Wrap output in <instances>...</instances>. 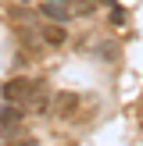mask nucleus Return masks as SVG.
<instances>
[{
    "mask_svg": "<svg viewBox=\"0 0 143 146\" xmlns=\"http://www.w3.org/2000/svg\"><path fill=\"white\" fill-rule=\"evenodd\" d=\"M39 89H43V82H36V78H11V82L4 86V100L25 104V100H32Z\"/></svg>",
    "mask_w": 143,
    "mask_h": 146,
    "instance_id": "obj_1",
    "label": "nucleus"
},
{
    "mask_svg": "<svg viewBox=\"0 0 143 146\" xmlns=\"http://www.w3.org/2000/svg\"><path fill=\"white\" fill-rule=\"evenodd\" d=\"M36 14H39L43 21H57V25H68V21H72V11L64 4H57V0H39Z\"/></svg>",
    "mask_w": 143,
    "mask_h": 146,
    "instance_id": "obj_2",
    "label": "nucleus"
},
{
    "mask_svg": "<svg viewBox=\"0 0 143 146\" xmlns=\"http://www.w3.org/2000/svg\"><path fill=\"white\" fill-rule=\"evenodd\" d=\"M36 36H39L47 46H61V43H64V25H57V21H43V25H36Z\"/></svg>",
    "mask_w": 143,
    "mask_h": 146,
    "instance_id": "obj_3",
    "label": "nucleus"
},
{
    "mask_svg": "<svg viewBox=\"0 0 143 146\" xmlns=\"http://www.w3.org/2000/svg\"><path fill=\"white\" fill-rule=\"evenodd\" d=\"M21 118H25V107H21V104H11V100H7V104L0 107V125H4V128H14Z\"/></svg>",
    "mask_w": 143,
    "mask_h": 146,
    "instance_id": "obj_4",
    "label": "nucleus"
},
{
    "mask_svg": "<svg viewBox=\"0 0 143 146\" xmlns=\"http://www.w3.org/2000/svg\"><path fill=\"white\" fill-rule=\"evenodd\" d=\"M75 107H79V96H75V93H57V107H54L57 118H68Z\"/></svg>",
    "mask_w": 143,
    "mask_h": 146,
    "instance_id": "obj_5",
    "label": "nucleus"
},
{
    "mask_svg": "<svg viewBox=\"0 0 143 146\" xmlns=\"http://www.w3.org/2000/svg\"><path fill=\"white\" fill-rule=\"evenodd\" d=\"M18 146H32V139H25V143H18Z\"/></svg>",
    "mask_w": 143,
    "mask_h": 146,
    "instance_id": "obj_6",
    "label": "nucleus"
},
{
    "mask_svg": "<svg viewBox=\"0 0 143 146\" xmlns=\"http://www.w3.org/2000/svg\"><path fill=\"white\" fill-rule=\"evenodd\" d=\"M57 4H68V0H57Z\"/></svg>",
    "mask_w": 143,
    "mask_h": 146,
    "instance_id": "obj_7",
    "label": "nucleus"
}]
</instances>
